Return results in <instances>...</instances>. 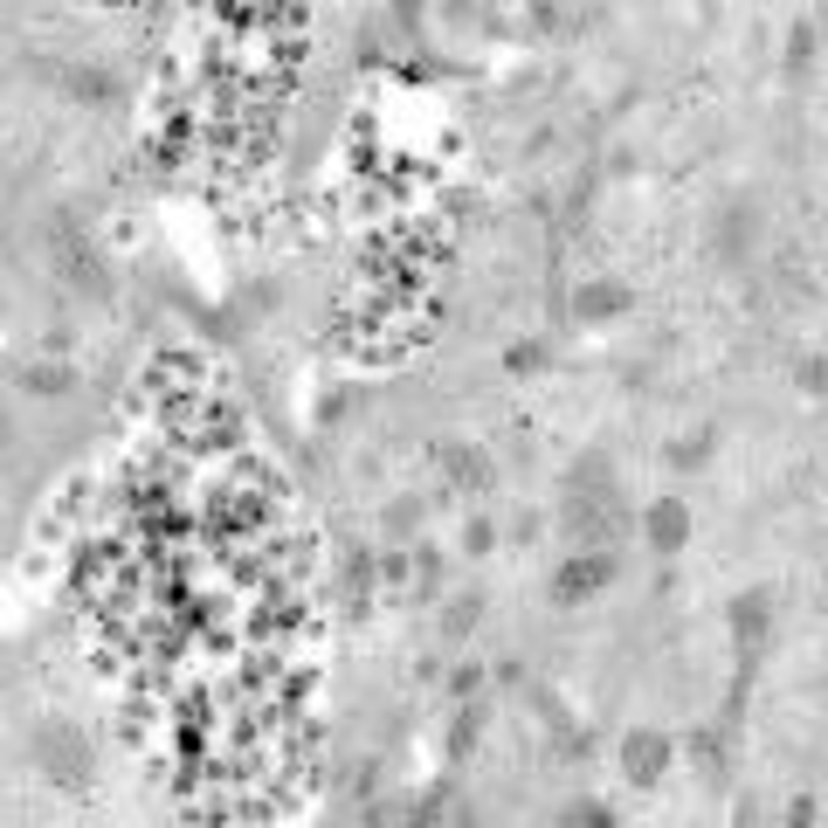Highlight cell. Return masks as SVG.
<instances>
[{
    "label": "cell",
    "mask_w": 828,
    "mask_h": 828,
    "mask_svg": "<svg viewBox=\"0 0 828 828\" xmlns=\"http://www.w3.org/2000/svg\"><path fill=\"white\" fill-rule=\"evenodd\" d=\"M684 532H691V525H684V504H656V512H649V539L656 545H684Z\"/></svg>",
    "instance_id": "3"
},
{
    "label": "cell",
    "mask_w": 828,
    "mask_h": 828,
    "mask_svg": "<svg viewBox=\"0 0 828 828\" xmlns=\"http://www.w3.org/2000/svg\"><path fill=\"white\" fill-rule=\"evenodd\" d=\"M608 580V552H580V560L560 566V601H580V593H593Z\"/></svg>",
    "instance_id": "1"
},
{
    "label": "cell",
    "mask_w": 828,
    "mask_h": 828,
    "mask_svg": "<svg viewBox=\"0 0 828 828\" xmlns=\"http://www.w3.org/2000/svg\"><path fill=\"white\" fill-rule=\"evenodd\" d=\"M663 759H670V746H663V739H656V732L628 739V780H643V788H649V780L663 773Z\"/></svg>",
    "instance_id": "2"
},
{
    "label": "cell",
    "mask_w": 828,
    "mask_h": 828,
    "mask_svg": "<svg viewBox=\"0 0 828 828\" xmlns=\"http://www.w3.org/2000/svg\"><path fill=\"white\" fill-rule=\"evenodd\" d=\"M62 380H70L62 367H35V373H28V387H62Z\"/></svg>",
    "instance_id": "4"
}]
</instances>
